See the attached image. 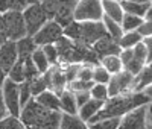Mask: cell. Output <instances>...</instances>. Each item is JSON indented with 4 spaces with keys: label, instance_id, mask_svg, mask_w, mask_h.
I'll use <instances>...</instances> for the list:
<instances>
[{
    "label": "cell",
    "instance_id": "1",
    "mask_svg": "<svg viewBox=\"0 0 152 129\" xmlns=\"http://www.w3.org/2000/svg\"><path fill=\"white\" fill-rule=\"evenodd\" d=\"M149 103L151 99L145 93H129L123 96H114L104 103V106L99 109V112L88 123H94L105 119H120L126 112H129L138 106L149 105Z\"/></svg>",
    "mask_w": 152,
    "mask_h": 129
},
{
    "label": "cell",
    "instance_id": "2",
    "mask_svg": "<svg viewBox=\"0 0 152 129\" xmlns=\"http://www.w3.org/2000/svg\"><path fill=\"white\" fill-rule=\"evenodd\" d=\"M62 112H52L38 105L35 99H31L20 109L18 119L24 129H59Z\"/></svg>",
    "mask_w": 152,
    "mask_h": 129
},
{
    "label": "cell",
    "instance_id": "3",
    "mask_svg": "<svg viewBox=\"0 0 152 129\" xmlns=\"http://www.w3.org/2000/svg\"><path fill=\"white\" fill-rule=\"evenodd\" d=\"M104 11L100 0H78L73 12V18L78 23L102 21Z\"/></svg>",
    "mask_w": 152,
    "mask_h": 129
},
{
    "label": "cell",
    "instance_id": "4",
    "mask_svg": "<svg viewBox=\"0 0 152 129\" xmlns=\"http://www.w3.org/2000/svg\"><path fill=\"white\" fill-rule=\"evenodd\" d=\"M21 14H23V20H24V26H26L28 36H32L34 34H37L49 21L46 12H44V9L40 3L29 5Z\"/></svg>",
    "mask_w": 152,
    "mask_h": 129
},
{
    "label": "cell",
    "instance_id": "5",
    "mask_svg": "<svg viewBox=\"0 0 152 129\" xmlns=\"http://www.w3.org/2000/svg\"><path fill=\"white\" fill-rule=\"evenodd\" d=\"M5 18V28H6V36L8 41H18L21 38L28 36L26 26H24L23 14L17 11H8L3 14Z\"/></svg>",
    "mask_w": 152,
    "mask_h": 129
},
{
    "label": "cell",
    "instance_id": "6",
    "mask_svg": "<svg viewBox=\"0 0 152 129\" xmlns=\"http://www.w3.org/2000/svg\"><path fill=\"white\" fill-rule=\"evenodd\" d=\"M132 85H134V76L128 71L122 70L117 74H113L110 77V81L107 84L108 88V96H123V94H129L132 93Z\"/></svg>",
    "mask_w": 152,
    "mask_h": 129
},
{
    "label": "cell",
    "instance_id": "7",
    "mask_svg": "<svg viewBox=\"0 0 152 129\" xmlns=\"http://www.w3.org/2000/svg\"><path fill=\"white\" fill-rule=\"evenodd\" d=\"M2 99H3V103L6 106V111L9 115H14V117H18L20 115V93H18V84L12 82L9 79L5 81L3 84V88L2 91Z\"/></svg>",
    "mask_w": 152,
    "mask_h": 129
},
{
    "label": "cell",
    "instance_id": "8",
    "mask_svg": "<svg viewBox=\"0 0 152 129\" xmlns=\"http://www.w3.org/2000/svg\"><path fill=\"white\" fill-rule=\"evenodd\" d=\"M61 36H62V28L53 20H49L40 31L32 35V40L37 44V47H44L47 44H55L58 38Z\"/></svg>",
    "mask_w": 152,
    "mask_h": 129
},
{
    "label": "cell",
    "instance_id": "9",
    "mask_svg": "<svg viewBox=\"0 0 152 129\" xmlns=\"http://www.w3.org/2000/svg\"><path fill=\"white\" fill-rule=\"evenodd\" d=\"M104 36H107V31L104 28L102 21L81 23V40H79L81 44L91 47L99 40H102Z\"/></svg>",
    "mask_w": 152,
    "mask_h": 129
},
{
    "label": "cell",
    "instance_id": "10",
    "mask_svg": "<svg viewBox=\"0 0 152 129\" xmlns=\"http://www.w3.org/2000/svg\"><path fill=\"white\" fill-rule=\"evenodd\" d=\"M146 109L148 105L138 106L120 117L117 129H148L146 128Z\"/></svg>",
    "mask_w": 152,
    "mask_h": 129
},
{
    "label": "cell",
    "instance_id": "11",
    "mask_svg": "<svg viewBox=\"0 0 152 129\" xmlns=\"http://www.w3.org/2000/svg\"><path fill=\"white\" fill-rule=\"evenodd\" d=\"M44 77H46V82H47V90L55 93L56 96H59L66 90L67 82H66V77H64V71H62L58 66L50 67L44 73Z\"/></svg>",
    "mask_w": 152,
    "mask_h": 129
},
{
    "label": "cell",
    "instance_id": "12",
    "mask_svg": "<svg viewBox=\"0 0 152 129\" xmlns=\"http://www.w3.org/2000/svg\"><path fill=\"white\" fill-rule=\"evenodd\" d=\"M91 49H93L94 55L97 56L99 61L102 58H105V56H110V55H119L122 52L119 43L116 40H113V38H110L108 35L104 36L102 40H99L96 44H93Z\"/></svg>",
    "mask_w": 152,
    "mask_h": 129
},
{
    "label": "cell",
    "instance_id": "13",
    "mask_svg": "<svg viewBox=\"0 0 152 129\" xmlns=\"http://www.w3.org/2000/svg\"><path fill=\"white\" fill-rule=\"evenodd\" d=\"M17 61H18V55H17V47L14 41H6L0 46V69L5 73H8Z\"/></svg>",
    "mask_w": 152,
    "mask_h": 129
},
{
    "label": "cell",
    "instance_id": "14",
    "mask_svg": "<svg viewBox=\"0 0 152 129\" xmlns=\"http://www.w3.org/2000/svg\"><path fill=\"white\" fill-rule=\"evenodd\" d=\"M151 84H152V62H148L140 70V73L134 76L132 93H143Z\"/></svg>",
    "mask_w": 152,
    "mask_h": 129
},
{
    "label": "cell",
    "instance_id": "15",
    "mask_svg": "<svg viewBox=\"0 0 152 129\" xmlns=\"http://www.w3.org/2000/svg\"><path fill=\"white\" fill-rule=\"evenodd\" d=\"M37 100L38 105H41L44 109L47 111H52V112H62L61 109V102H59V97L52 93V91H49V90H46V91H43L41 94H38L37 97H34Z\"/></svg>",
    "mask_w": 152,
    "mask_h": 129
},
{
    "label": "cell",
    "instance_id": "16",
    "mask_svg": "<svg viewBox=\"0 0 152 129\" xmlns=\"http://www.w3.org/2000/svg\"><path fill=\"white\" fill-rule=\"evenodd\" d=\"M76 5H69V3H59L58 9L55 12L53 21L56 24H59L61 28H66L67 24H70L72 21H75L73 18V12H75Z\"/></svg>",
    "mask_w": 152,
    "mask_h": 129
},
{
    "label": "cell",
    "instance_id": "17",
    "mask_svg": "<svg viewBox=\"0 0 152 129\" xmlns=\"http://www.w3.org/2000/svg\"><path fill=\"white\" fill-rule=\"evenodd\" d=\"M104 106V102H99V100H94V99H90V100H87L84 105L78 109V115H79V119L84 120L85 123L90 122L94 115L99 112V109Z\"/></svg>",
    "mask_w": 152,
    "mask_h": 129
},
{
    "label": "cell",
    "instance_id": "18",
    "mask_svg": "<svg viewBox=\"0 0 152 129\" xmlns=\"http://www.w3.org/2000/svg\"><path fill=\"white\" fill-rule=\"evenodd\" d=\"M15 47H17V55H18L20 61H24V59L31 58V55L38 49L37 44L32 40V36H24V38H21V40L15 41Z\"/></svg>",
    "mask_w": 152,
    "mask_h": 129
},
{
    "label": "cell",
    "instance_id": "19",
    "mask_svg": "<svg viewBox=\"0 0 152 129\" xmlns=\"http://www.w3.org/2000/svg\"><path fill=\"white\" fill-rule=\"evenodd\" d=\"M102 2V11L104 15L120 23L123 17V9L120 6V2H114V0H100Z\"/></svg>",
    "mask_w": 152,
    "mask_h": 129
},
{
    "label": "cell",
    "instance_id": "20",
    "mask_svg": "<svg viewBox=\"0 0 152 129\" xmlns=\"http://www.w3.org/2000/svg\"><path fill=\"white\" fill-rule=\"evenodd\" d=\"M59 129H88V123L79 119L78 114H61Z\"/></svg>",
    "mask_w": 152,
    "mask_h": 129
},
{
    "label": "cell",
    "instance_id": "21",
    "mask_svg": "<svg viewBox=\"0 0 152 129\" xmlns=\"http://www.w3.org/2000/svg\"><path fill=\"white\" fill-rule=\"evenodd\" d=\"M59 102H61V109L66 114H78V106H76V100H75V94L69 90H64L59 96Z\"/></svg>",
    "mask_w": 152,
    "mask_h": 129
},
{
    "label": "cell",
    "instance_id": "22",
    "mask_svg": "<svg viewBox=\"0 0 152 129\" xmlns=\"http://www.w3.org/2000/svg\"><path fill=\"white\" fill-rule=\"evenodd\" d=\"M99 64L102 66L111 76L113 74H117L123 70V64L119 58V55H110V56H105L99 61Z\"/></svg>",
    "mask_w": 152,
    "mask_h": 129
},
{
    "label": "cell",
    "instance_id": "23",
    "mask_svg": "<svg viewBox=\"0 0 152 129\" xmlns=\"http://www.w3.org/2000/svg\"><path fill=\"white\" fill-rule=\"evenodd\" d=\"M102 24H104V28L107 31V35L110 38H113V40H116V41H119L120 38H122L123 31H122L120 23H117V21H114V20H111V18H108V17L104 15L102 17Z\"/></svg>",
    "mask_w": 152,
    "mask_h": 129
},
{
    "label": "cell",
    "instance_id": "24",
    "mask_svg": "<svg viewBox=\"0 0 152 129\" xmlns=\"http://www.w3.org/2000/svg\"><path fill=\"white\" fill-rule=\"evenodd\" d=\"M151 3L148 5H140V3H131V2H126V0H122L120 6L123 9V14H129V15H135V17H140L143 18L146 14V9Z\"/></svg>",
    "mask_w": 152,
    "mask_h": 129
},
{
    "label": "cell",
    "instance_id": "25",
    "mask_svg": "<svg viewBox=\"0 0 152 129\" xmlns=\"http://www.w3.org/2000/svg\"><path fill=\"white\" fill-rule=\"evenodd\" d=\"M31 61H32V64L35 66V69L38 70V73H40V74H44L50 69V66H49V62H47V59L44 56V52H43L41 47H38L34 53L31 55Z\"/></svg>",
    "mask_w": 152,
    "mask_h": 129
},
{
    "label": "cell",
    "instance_id": "26",
    "mask_svg": "<svg viewBox=\"0 0 152 129\" xmlns=\"http://www.w3.org/2000/svg\"><path fill=\"white\" fill-rule=\"evenodd\" d=\"M142 40H143L142 35L138 34L137 31H134V32H125L117 43H119L120 49L123 50V49H132V47H135L138 43H142Z\"/></svg>",
    "mask_w": 152,
    "mask_h": 129
},
{
    "label": "cell",
    "instance_id": "27",
    "mask_svg": "<svg viewBox=\"0 0 152 129\" xmlns=\"http://www.w3.org/2000/svg\"><path fill=\"white\" fill-rule=\"evenodd\" d=\"M142 23H143V18H140V17L129 15V14H123L122 21H120V26H122V31L125 34V32H134V31H137L142 26Z\"/></svg>",
    "mask_w": 152,
    "mask_h": 129
},
{
    "label": "cell",
    "instance_id": "28",
    "mask_svg": "<svg viewBox=\"0 0 152 129\" xmlns=\"http://www.w3.org/2000/svg\"><path fill=\"white\" fill-rule=\"evenodd\" d=\"M8 74V79L9 81H12V82H15V84H21V82H24L26 79H24V62L23 61H17L14 66L11 67V70L6 73Z\"/></svg>",
    "mask_w": 152,
    "mask_h": 129
},
{
    "label": "cell",
    "instance_id": "29",
    "mask_svg": "<svg viewBox=\"0 0 152 129\" xmlns=\"http://www.w3.org/2000/svg\"><path fill=\"white\" fill-rule=\"evenodd\" d=\"M62 36H66L67 40L73 43H79L81 40V23L78 21H72L67 24L66 28H62Z\"/></svg>",
    "mask_w": 152,
    "mask_h": 129
},
{
    "label": "cell",
    "instance_id": "30",
    "mask_svg": "<svg viewBox=\"0 0 152 129\" xmlns=\"http://www.w3.org/2000/svg\"><path fill=\"white\" fill-rule=\"evenodd\" d=\"M90 97L94 99V100H99V102H107L110 99L108 96V88L107 85H100V84H93V87L90 88Z\"/></svg>",
    "mask_w": 152,
    "mask_h": 129
},
{
    "label": "cell",
    "instance_id": "31",
    "mask_svg": "<svg viewBox=\"0 0 152 129\" xmlns=\"http://www.w3.org/2000/svg\"><path fill=\"white\" fill-rule=\"evenodd\" d=\"M110 77H111V74L100 66H94L93 67V76H91V81H93V84H100V85H107L108 84V81H110Z\"/></svg>",
    "mask_w": 152,
    "mask_h": 129
},
{
    "label": "cell",
    "instance_id": "32",
    "mask_svg": "<svg viewBox=\"0 0 152 129\" xmlns=\"http://www.w3.org/2000/svg\"><path fill=\"white\" fill-rule=\"evenodd\" d=\"M31 82V93H32V97H37L38 94H41L43 91L47 90V82H46V77L44 74H40L35 79L29 81Z\"/></svg>",
    "mask_w": 152,
    "mask_h": 129
},
{
    "label": "cell",
    "instance_id": "33",
    "mask_svg": "<svg viewBox=\"0 0 152 129\" xmlns=\"http://www.w3.org/2000/svg\"><path fill=\"white\" fill-rule=\"evenodd\" d=\"M43 52H44V56L49 62V66L50 67H53V66H58V62H59V55H58V50L55 47V44H47L44 47H41Z\"/></svg>",
    "mask_w": 152,
    "mask_h": 129
},
{
    "label": "cell",
    "instance_id": "34",
    "mask_svg": "<svg viewBox=\"0 0 152 129\" xmlns=\"http://www.w3.org/2000/svg\"><path fill=\"white\" fill-rule=\"evenodd\" d=\"M120 119H105L94 123H88V129H117Z\"/></svg>",
    "mask_w": 152,
    "mask_h": 129
},
{
    "label": "cell",
    "instance_id": "35",
    "mask_svg": "<svg viewBox=\"0 0 152 129\" xmlns=\"http://www.w3.org/2000/svg\"><path fill=\"white\" fill-rule=\"evenodd\" d=\"M18 93H20V106L21 108L26 105L31 99H34L32 93H31V82L29 81H24L18 85Z\"/></svg>",
    "mask_w": 152,
    "mask_h": 129
},
{
    "label": "cell",
    "instance_id": "36",
    "mask_svg": "<svg viewBox=\"0 0 152 129\" xmlns=\"http://www.w3.org/2000/svg\"><path fill=\"white\" fill-rule=\"evenodd\" d=\"M0 129H24V126H23V123L20 122L18 117L6 115L5 119L0 120Z\"/></svg>",
    "mask_w": 152,
    "mask_h": 129
},
{
    "label": "cell",
    "instance_id": "37",
    "mask_svg": "<svg viewBox=\"0 0 152 129\" xmlns=\"http://www.w3.org/2000/svg\"><path fill=\"white\" fill-rule=\"evenodd\" d=\"M91 76H93V66H90V64H81L78 74H76V79L85 81V82H93Z\"/></svg>",
    "mask_w": 152,
    "mask_h": 129
},
{
    "label": "cell",
    "instance_id": "38",
    "mask_svg": "<svg viewBox=\"0 0 152 129\" xmlns=\"http://www.w3.org/2000/svg\"><path fill=\"white\" fill-rule=\"evenodd\" d=\"M40 5L43 6L47 18H49V20H53L55 12H56V9H58V0H41Z\"/></svg>",
    "mask_w": 152,
    "mask_h": 129
},
{
    "label": "cell",
    "instance_id": "39",
    "mask_svg": "<svg viewBox=\"0 0 152 129\" xmlns=\"http://www.w3.org/2000/svg\"><path fill=\"white\" fill-rule=\"evenodd\" d=\"M23 62H24V79H26V81H32V79H35V77H38V76H40L38 70L35 69V66L32 64L31 58L24 59Z\"/></svg>",
    "mask_w": 152,
    "mask_h": 129
},
{
    "label": "cell",
    "instance_id": "40",
    "mask_svg": "<svg viewBox=\"0 0 152 129\" xmlns=\"http://www.w3.org/2000/svg\"><path fill=\"white\" fill-rule=\"evenodd\" d=\"M132 56L137 61L148 64V53H146V47H145L143 43H138L135 47H132Z\"/></svg>",
    "mask_w": 152,
    "mask_h": 129
},
{
    "label": "cell",
    "instance_id": "41",
    "mask_svg": "<svg viewBox=\"0 0 152 129\" xmlns=\"http://www.w3.org/2000/svg\"><path fill=\"white\" fill-rule=\"evenodd\" d=\"M28 6V0H9V11L23 12Z\"/></svg>",
    "mask_w": 152,
    "mask_h": 129
},
{
    "label": "cell",
    "instance_id": "42",
    "mask_svg": "<svg viewBox=\"0 0 152 129\" xmlns=\"http://www.w3.org/2000/svg\"><path fill=\"white\" fill-rule=\"evenodd\" d=\"M137 32L142 35V38H151L152 36V21H145L142 23V26L137 29Z\"/></svg>",
    "mask_w": 152,
    "mask_h": 129
},
{
    "label": "cell",
    "instance_id": "43",
    "mask_svg": "<svg viewBox=\"0 0 152 129\" xmlns=\"http://www.w3.org/2000/svg\"><path fill=\"white\" fill-rule=\"evenodd\" d=\"M73 94H75V100H76V106H78V109L84 105L87 100L91 99L88 91H79V93H73Z\"/></svg>",
    "mask_w": 152,
    "mask_h": 129
},
{
    "label": "cell",
    "instance_id": "44",
    "mask_svg": "<svg viewBox=\"0 0 152 129\" xmlns=\"http://www.w3.org/2000/svg\"><path fill=\"white\" fill-rule=\"evenodd\" d=\"M142 43L146 47V53H148V62H152V36L151 38H143Z\"/></svg>",
    "mask_w": 152,
    "mask_h": 129
},
{
    "label": "cell",
    "instance_id": "45",
    "mask_svg": "<svg viewBox=\"0 0 152 129\" xmlns=\"http://www.w3.org/2000/svg\"><path fill=\"white\" fill-rule=\"evenodd\" d=\"M146 128L152 129V102L148 105V109H146Z\"/></svg>",
    "mask_w": 152,
    "mask_h": 129
},
{
    "label": "cell",
    "instance_id": "46",
    "mask_svg": "<svg viewBox=\"0 0 152 129\" xmlns=\"http://www.w3.org/2000/svg\"><path fill=\"white\" fill-rule=\"evenodd\" d=\"M6 115H9V114H8V111H6V106H5V103H3L2 94H0V120H2V119H5Z\"/></svg>",
    "mask_w": 152,
    "mask_h": 129
},
{
    "label": "cell",
    "instance_id": "47",
    "mask_svg": "<svg viewBox=\"0 0 152 129\" xmlns=\"http://www.w3.org/2000/svg\"><path fill=\"white\" fill-rule=\"evenodd\" d=\"M9 11V0H0V14Z\"/></svg>",
    "mask_w": 152,
    "mask_h": 129
},
{
    "label": "cell",
    "instance_id": "48",
    "mask_svg": "<svg viewBox=\"0 0 152 129\" xmlns=\"http://www.w3.org/2000/svg\"><path fill=\"white\" fill-rule=\"evenodd\" d=\"M143 20H145V21H152V3L148 6V9H146V14H145Z\"/></svg>",
    "mask_w": 152,
    "mask_h": 129
},
{
    "label": "cell",
    "instance_id": "49",
    "mask_svg": "<svg viewBox=\"0 0 152 129\" xmlns=\"http://www.w3.org/2000/svg\"><path fill=\"white\" fill-rule=\"evenodd\" d=\"M8 79V74L0 69V91H2V88H3V84H5V81Z\"/></svg>",
    "mask_w": 152,
    "mask_h": 129
},
{
    "label": "cell",
    "instance_id": "50",
    "mask_svg": "<svg viewBox=\"0 0 152 129\" xmlns=\"http://www.w3.org/2000/svg\"><path fill=\"white\" fill-rule=\"evenodd\" d=\"M0 34H5L6 35V28H5V18L3 14H0ZM8 38V36H6Z\"/></svg>",
    "mask_w": 152,
    "mask_h": 129
},
{
    "label": "cell",
    "instance_id": "51",
    "mask_svg": "<svg viewBox=\"0 0 152 129\" xmlns=\"http://www.w3.org/2000/svg\"><path fill=\"white\" fill-rule=\"evenodd\" d=\"M126 2H131V3H140V5H148V3H152V0H126Z\"/></svg>",
    "mask_w": 152,
    "mask_h": 129
},
{
    "label": "cell",
    "instance_id": "52",
    "mask_svg": "<svg viewBox=\"0 0 152 129\" xmlns=\"http://www.w3.org/2000/svg\"><path fill=\"white\" fill-rule=\"evenodd\" d=\"M143 93H145V94H146V96H148V97L151 99V102H152V84H151V85H149V87H148V88L145 90Z\"/></svg>",
    "mask_w": 152,
    "mask_h": 129
},
{
    "label": "cell",
    "instance_id": "53",
    "mask_svg": "<svg viewBox=\"0 0 152 129\" xmlns=\"http://www.w3.org/2000/svg\"><path fill=\"white\" fill-rule=\"evenodd\" d=\"M41 0H28V5H34V3H40Z\"/></svg>",
    "mask_w": 152,
    "mask_h": 129
},
{
    "label": "cell",
    "instance_id": "54",
    "mask_svg": "<svg viewBox=\"0 0 152 129\" xmlns=\"http://www.w3.org/2000/svg\"><path fill=\"white\" fill-rule=\"evenodd\" d=\"M114 2H122V0H114Z\"/></svg>",
    "mask_w": 152,
    "mask_h": 129
}]
</instances>
